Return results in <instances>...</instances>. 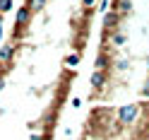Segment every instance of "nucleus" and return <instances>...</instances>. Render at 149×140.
Here are the masks:
<instances>
[{
  "label": "nucleus",
  "instance_id": "f257e3e1",
  "mask_svg": "<svg viewBox=\"0 0 149 140\" xmlns=\"http://www.w3.org/2000/svg\"><path fill=\"white\" fill-rule=\"evenodd\" d=\"M137 114H139V106H137V104H127V106H123V109L118 111L120 123H132V121L137 118Z\"/></svg>",
  "mask_w": 149,
  "mask_h": 140
},
{
  "label": "nucleus",
  "instance_id": "f03ea898",
  "mask_svg": "<svg viewBox=\"0 0 149 140\" xmlns=\"http://www.w3.org/2000/svg\"><path fill=\"white\" fill-rule=\"evenodd\" d=\"M29 17H31V10H29V7H22V10L17 12V27H26Z\"/></svg>",
  "mask_w": 149,
  "mask_h": 140
},
{
  "label": "nucleus",
  "instance_id": "7ed1b4c3",
  "mask_svg": "<svg viewBox=\"0 0 149 140\" xmlns=\"http://www.w3.org/2000/svg\"><path fill=\"white\" fill-rule=\"evenodd\" d=\"M89 82H91V85H94V87L99 89V87H101V85L106 82V75H104V70H96L94 75H91V80H89Z\"/></svg>",
  "mask_w": 149,
  "mask_h": 140
},
{
  "label": "nucleus",
  "instance_id": "20e7f679",
  "mask_svg": "<svg viewBox=\"0 0 149 140\" xmlns=\"http://www.w3.org/2000/svg\"><path fill=\"white\" fill-rule=\"evenodd\" d=\"M12 56V46H3V49H0V61H7Z\"/></svg>",
  "mask_w": 149,
  "mask_h": 140
},
{
  "label": "nucleus",
  "instance_id": "39448f33",
  "mask_svg": "<svg viewBox=\"0 0 149 140\" xmlns=\"http://www.w3.org/2000/svg\"><path fill=\"white\" fill-rule=\"evenodd\" d=\"M130 7H132L130 0H120V3H118V10H120V12H130Z\"/></svg>",
  "mask_w": 149,
  "mask_h": 140
},
{
  "label": "nucleus",
  "instance_id": "423d86ee",
  "mask_svg": "<svg viewBox=\"0 0 149 140\" xmlns=\"http://www.w3.org/2000/svg\"><path fill=\"white\" fill-rule=\"evenodd\" d=\"M46 5V0H29V10H41Z\"/></svg>",
  "mask_w": 149,
  "mask_h": 140
},
{
  "label": "nucleus",
  "instance_id": "0eeeda50",
  "mask_svg": "<svg viewBox=\"0 0 149 140\" xmlns=\"http://www.w3.org/2000/svg\"><path fill=\"white\" fill-rule=\"evenodd\" d=\"M12 10V0H0V12H7Z\"/></svg>",
  "mask_w": 149,
  "mask_h": 140
},
{
  "label": "nucleus",
  "instance_id": "6e6552de",
  "mask_svg": "<svg viewBox=\"0 0 149 140\" xmlns=\"http://www.w3.org/2000/svg\"><path fill=\"white\" fill-rule=\"evenodd\" d=\"M65 63H68V65H70V68H74V65H77V63H79V56H77V53H74V56H70V58H68V61H65Z\"/></svg>",
  "mask_w": 149,
  "mask_h": 140
},
{
  "label": "nucleus",
  "instance_id": "1a4fd4ad",
  "mask_svg": "<svg viewBox=\"0 0 149 140\" xmlns=\"http://www.w3.org/2000/svg\"><path fill=\"white\" fill-rule=\"evenodd\" d=\"M96 68H99V70L106 68V56H99V58H96Z\"/></svg>",
  "mask_w": 149,
  "mask_h": 140
},
{
  "label": "nucleus",
  "instance_id": "9d476101",
  "mask_svg": "<svg viewBox=\"0 0 149 140\" xmlns=\"http://www.w3.org/2000/svg\"><path fill=\"white\" fill-rule=\"evenodd\" d=\"M116 22H118V15H113V12L106 15V27H108V24H116Z\"/></svg>",
  "mask_w": 149,
  "mask_h": 140
},
{
  "label": "nucleus",
  "instance_id": "9b49d317",
  "mask_svg": "<svg viewBox=\"0 0 149 140\" xmlns=\"http://www.w3.org/2000/svg\"><path fill=\"white\" fill-rule=\"evenodd\" d=\"M113 41H116L118 46H123V44H125V36H123V34H116V39H113Z\"/></svg>",
  "mask_w": 149,
  "mask_h": 140
},
{
  "label": "nucleus",
  "instance_id": "f8f14e48",
  "mask_svg": "<svg viewBox=\"0 0 149 140\" xmlns=\"http://www.w3.org/2000/svg\"><path fill=\"white\" fill-rule=\"evenodd\" d=\"M142 97H147V99H149V80L144 82V87H142Z\"/></svg>",
  "mask_w": 149,
  "mask_h": 140
},
{
  "label": "nucleus",
  "instance_id": "ddd939ff",
  "mask_svg": "<svg viewBox=\"0 0 149 140\" xmlns=\"http://www.w3.org/2000/svg\"><path fill=\"white\" fill-rule=\"evenodd\" d=\"M101 10H104V12H108V10H111V5H108V0H104V3H101Z\"/></svg>",
  "mask_w": 149,
  "mask_h": 140
},
{
  "label": "nucleus",
  "instance_id": "4468645a",
  "mask_svg": "<svg viewBox=\"0 0 149 140\" xmlns=\"http://www.w3.org/2000/svg\"><path fill=\"white\" fill-rule=\"evenodd\" d=\"M82 3H84L87 7H91V5H94V0H82Z\"/></svg>",
  "mask_w": 149,
  "mask_h": 140
},
{
  "label": "nucleus",
  "instance_id": "2eb2a0df",
  "mask_svg": "<svg viewBox=\"0 0 149 140\" xmlns=\"http://www.w3.org/2000/svg\"><path fill=\"white\" fill-rule=\"evenodd\" d=\"M0 39H3V24H0Z\"/></svg>",
  "mask_w": 149,
  "mask_h": 140
},
{
  "label": "nucleus",
  "instance_id": "dca6fc26",
  "mask_svg": "<svg viewBox=\"0 0 149 140\" xmlns=\"http://www.w3.org/2000/svg\"><path fill=\"white\" fill-rule=\"evenodd\" d=\"M147 65H149V58H147Z\"/></svg>",
  "mask_w": 149,
  "mask_h": 140
},
{
  "label": "nucleus",
  "instance_id": "f3484780",
  "mask_svg": "<svg viewBox=\"0 0 149 140\" xmlns=\"http://www.w3.org/2000/svg\"><path fill=\"white\" fill-rule=\"evenodd\" d=\"M142 140H144V138H142Z\"/></svg>",
  "mask_w": 149,
  "mask_h": 140
}]
</instances>
